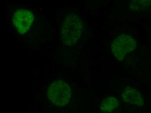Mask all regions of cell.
Masks as SVG:
<instances>
[{
    "instance_id": "6da1fadb",
    "label": "cell",
    "mask_w": 151,
    "mask_h": 113,
    "mask_svg": "<svg viewBox=\"0 0 151 113\" xmlns=\"http://www.w3.org/2000/svg\"><path fill=\"white\" fill-rule=\"evenodd\" d=\"M83 31V25L75 14H69L65 17L62 27V39L67 45H75L80 39Z\"/></svg>"
},
{
    "instance_id": "7a4b0ae2",
    "label": "cell",
    "mask_w": 151,
    "mask_h": 113,
    "mask_svg": "<svg viewBox=\"0 0 151 113\" xmlns=\"http://www.w3.org/2000/svg\"><path fill=\"white\" fill-rule=\"evenodd\" d=\"M47 92L49 98L55 105H65L70 98V89L68 83L62 81L53 82L48 88Z\"/></svg>"
},
{
    "instance_id": "3957f363",
    "label": "cell",
    "mask_w": 151,
    "mask_h": 113,
    "mask_svg": "<svg viewBox=\"0 0 151 113\" xmlns=\"http://www.w3.org/2000/svg\"><path fill=\"white\" fill-rule=\"evenodd\" d=\"M134 39L129 36H121L116 38L112 45V50L115 57L119 60L124 59L136 48Z\"/></svg>"
},
{
    "instance_id": "277c9868",
    "label": "cell",
    "mask_w": 151,
    "mask_h": 113,
    "mask_svg": "<svg viewBox=\"0 0 151 113\" xmlns=\"http://www.w3.org/2000/svg\"><path fill=\"white\" fill-rule=\"evenodd\" d=\"M34 17L29 10L19 9L13 15L14 29L20 34H25L29 29L34 21Z\"/></svg>"
},
{
    "instance_id": "5b68a950",
    "label": "cell",
    "mask_w": 151,
    "mask_h": 113,
    "mask_svg": "<svg viewBox=\"0 0 151 113\" xmlns=\"http://www.w3.org/2000/svg\"><path fill=\"white\" fill-rule=\"evenodd\" d=\"M122 101L131 105L142 106L143 102L140 94L133 89L127 90L122 94Z\"/></svg>"
},
{
    "instance_id": "8992f818",
    "label": "cell",
    "mask_w": 151,
    "mask_h": 113,
    "mask_svg": "<svg viewBox=\"0 0 151 113\" xmlns=\"http://www.w3.org/2000/svg\"><path fill=\"white\" fill-rule=\"evenodd\" d=\"M118 106V101L112 97H108L104 99L100 104L101 111L104 113L112 112Z\"/></svg>"
},
{
    "instance_id": "52a82bcc",
    "label": "cell",
    "mask_w": 151,
    "mask_h": 113,
    "mask_svg": "<svg viewBox=\"0 0 151 113\" xmlns=\"http://www.w3.org/2000/svg\"><path fill=\"white\" fill-rule=\"evenodd\" d=\"M150 1H135L132 3L131 4V8L132 11L136 12H140L145 8H148L150 4Z\"/></svg>"
}]
</instances>
